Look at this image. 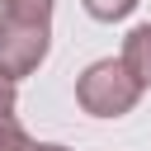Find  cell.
<instances>
[{
	"instance_id": "6da1fadb",
	"label": "cell",
	"mask_w": 151,
	"mask_h": 151,
	"mask_svg": "<svg viewBox=\"0 0 151 151\" xmlns=\"http://www.w3.org/2000/svg\"><path fill=\"white\" fill-rule=\"evenodd\" d=\"M142 80L123 66V57H99L76 76V104L90 118H127L142 104Z\"/></svg>"
},
{
	"instance_id": "7a4b0ae2",
	"label": "cell",
	"mask_w": 151,
	"mask_h": 151,
	"mask_svg": "<svg viewBox=\"0 0 151 151\" xmlns=\"http://www.w3.org/2000/svg\"><path fill=\"white\" fill-rule=\"evenodd\" d=\"M52 52V24H33V19H9L0 14V71L9 80L33 76Z\"/></svg>"
},
{
	"instance_id": "3957f363",
	"label": "cell",
	"mask_w": 151,
	"mask_h": 151,
	"mask_svg": "<svg viewBox=\"0 0 151 151\" xmlns=\"http://www.w3.org/2000/svg\"><path fill=\"white\" fill-rule=\"evenodd\" d=\"M118 57H123V66L142 80V90H151V24H132Z\"/></svg>"
},
{
	"instance_id": "277c9868",
	"label": "cell",
	"mask_w": 151,
	"mask_h": 151,
	"mask_svg": "<svg viewBox=\"0 0 151 151\" xmlns=\"http://www.w3.org/2000/svg\"><path fill=\"white\" fill-rule=\"evenodd\" d=\"M0 151H71V146H61V142H33L19 118H5L0 123Z\"/></svg>"
},
{
	"instance_id": "5b68a950",
	"label": "cell",
	"mask_w": 151,
	"mask_h": 151,
	"mask_svg": "<svg viewBox=\"0 0 151 151\" xmlns=\"http://www.w3.org/2000/svg\"><path fill=\"white\" fill-rule=\"evenodd\" d=\"M80 5L94 24H123V19H132V9L142 0H80Z\"/></svg>"
},
{
	"instance_id": "8992f818",
	"label": "cell",
	"mask_w": 151,
	"mask_h": 151,
	"mask_svg": "<svg viewBox=\"0 0 151 151\" xmlns=\"http://www.w3.org/2000/svg\"><path fill=\"white\" fill-rule=\"evenodd\" d=\"M57 0H0V14L9 19H33V24H52Z\"/></svg>"
},
{
	"instance_id": "52a82bcc",
	"label": "cell",
	"mask_w": 151,
	"mask_h": 151,
	"mask_svg": "<svg viewBox=\"0 0 151 151\" xmlns=\"http://www.w3.org/2000/svg\"><path fill=\"white\" fill-rule=\"evenodd\" d=\"M14 109H19V80H9V76L0 71V123L14 118Z\"/></svg>"
}]
</instances>
